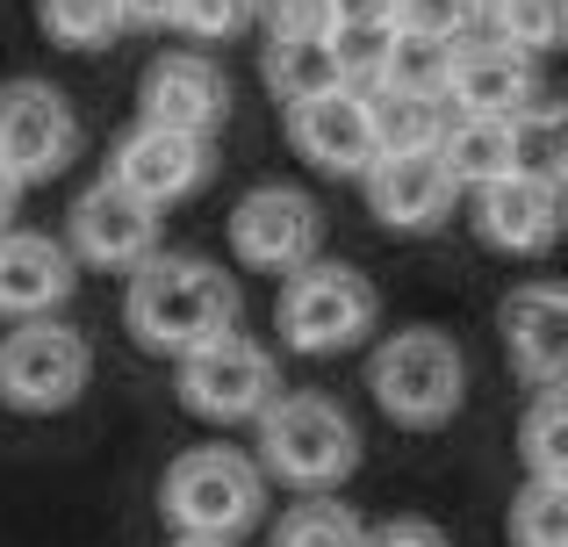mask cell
<instances>
[{
    "instance_id": "7c38bea8",
    "label": "cell",
    "mask_w": 568,
    "mask_h": 547,
    "mask_svg": "<svg viewBox=\"0 0 568 547\" xmlns=\"http://www.w3.org/2000/svg\"><path fill=\"white\" fill-rule=\"evenodd\" d=\"M72 267H109V274H138L159 253V210H144L138 195H123L115 181H94L72 202Z\"/></svg>"
},
{
    "instance_id": "4dcf8cb0",
    "label": "cell",
    "mask_w": 568,
    "mask_h": 547,
    "mask_svg": "<svg viewBox=\"0 0 568 547\" xmlns=\"http://www.w3.org/2000/svg\"><path fill=\"white\" fill-rule=\"evenodd\" d=\"M361 547H446V534L432 519H388V526H375Z\"/></svg>"
},
{
    "instance_id": "f1b7e54d",
    "label": "cell",
    "mask_w": 568,
    "mask_h": 547,
    "mask_svg": "<svg viewBox=\"0 0 568 547\" xmlns=\"http://www.w3.org/2000/svg\"><path fill=\"white\" fill-rule=\"evenodd\" d=\"M252 22L266 37H332L324 29V0H252Z\"/></svg>"
},
{
    "instance_id": "44dd1931",
    "label": "cell",
    "mask_w": 568,
    "mask_h": 547,
    "mask_svg": "<svg viewBox=\"0 0 568 547\" xmlns=\"http://www.w3.org/2000/svg\"><path fill=\"white\" fill-rule=\"evenodd\" d=\"M260 72H266V87H274L288 109H295V101H310V94H332V87H346V80H338L332 37H266Z\"/></svg>"
},
{
    "instance_id": "1f68e13d",
    "label": "cell",
    "mask_w": 568,
    "mask_h": 547,
    "mask_svg": "<svg viewBox=\"0 0 568 547\" xmlns=\"http://www.w3.org/2000/svg\"><path fill=\"white\" fill-rule=\"evenodd\" d=\"M123 8V29L138 22V29H166L173 22V0H115Z\"/></svg>"
},
{
    "instance_id": "7a4b0ae2",
    "label": "cell",
    "mask_w": 568,
    "mask_h": 547,
    "mask_svg": "<svg viewBox=\"0 0 568 547\" xmlns=\"http://www.w3.org/2000/svg\"><path fill=\"white\" fill-rule=\"evenodd\" d=\"M260 476H281L295 483V490H338V483L353 476V462H361V433H353V418L332 404V396H274V404L260 411Z\"/></svg>"
},
{
    "instance_id": "e0dca14e",
    "label": "cell",
    "mask_w": 568,
    "mask_h": 547,
    "mask_svg": "<svg viewBox=\"0 0 568 547\" xmlns=\"http://www.w3.org/2000/svg\"><path fill=\"white\" fill-rule=\"evenodd\" d=\"M361 188H367L375 224H388V231H432V224H446V210H454V195H460L432 152H382L375 166L361 173Z\"/></svg>"
},
{
    "instance_id": "d6986e66",
    "label": "cell",
    "mask_w": 568,
    "mask_h": 547,
    "mask_svg": "<svg viewBox=\"0 0 568 547\" xmlns=\"http://www.w3.org/2000/svg\"><path fill=\"white\" fill-rule=\"evenodd\" d=\"M432 159L446 166L454 188H489V181H511L518 173V130L504 115H446Z\"/></svg>"
},
{
    "instance_id": "ffe728a7",
    "label": "cell",
    "mask_w": 568,
    "mask_h": 547,
    "mask_svg": "<svg viewBox=\"0 0 568 547\" xmlns=\"http://www.w3.org/2000/svg\"><path fill=\"white\" fill-rule=\"evenodd\" d=\"M367 130H375V159L382 152H432L446 130V101L417 94V87H367Z\"/></svg>"
},
{
    "instance_id": "484cf974",
    "label": "cell",
    "mask_w": 568,
    "mask_h": 547,
    "mask_svg": "<svg viewBox=\"0 0 568 547\" xmlns=\"http://www.w3.org/2000/svg\"><path fill=\"white\" fill-rule=\"evenodd\" d=\"M518 547H568V483H526L511 505Z\"/></svg>"
},
{
    "instance_id": "30bf717a",
    "label": "cell",
    "mask_w": 568,
    "mask_h": 547,
    "mask_svg": "<svg viewBox=\"0 0 568 547\" xmlns=\"http://www.w3.org/2000/svg\"><path fill=\"white\" fill-rule=\"evenodd\" d=\"M231 253L260 274H295L324 260V210L303 188H252L231 210Z\"/></svg>"
},
{
    "instance_id": "d4e9b609",
    "label": "cell",
    "mask_w": 568,
    "mask_h": 547,
    "mask_svg": "<svg viewBox=\"0 0 568 547\" xmlns=\"http://www.w3.org/2000/svg\"><path fill=\"white\" fill-rule=\"evenodd\" d=\"M489 14H497V37L511 43V51H526V58L555 51L561 29H568L561 0H489Z\"/></svg>"
},
{
    "instance_id": "836d02e7",
    "label": "cell",
    "mask_w": 568,
    "mask_h": 547,
    "mask_svg": "<svg viewBox=\"0 0 568 547\" xmlns=\"http://www.w3.org/2000/svg\"><path fill=\"white\" fill-rule=\"evenodd\" d=\"M173 547H231V540H173Z\"/></svg>"
},
{
    "instance_id": "ac0fdd59",
    "label": "cell",
    "mask_w": 568,
    "mask_h": 547,
    "mask_svg": "<svg viewBox=\"0 0 568 547\" xmlns=\"http://www.w3.org/2000/svg\"><path fill=\"white\" fill-rule=\"evenodd\" d=\"M72 288H80V267L51 231H0V310L8 317H51Z\"/></svg>"
},
{
    "instance_id": "4316f807",
    "label": "cell",
    "mask_w": 568,
    "mask_h": 547,
    "mask_svg": "<svg viewBox=\"0 0 568 547\" xmlns=\"http://www.w3.org/2000/svg\"><path fill=\"white\" fill-rule=\"evenodd\" d=\"M361 519H353L346 505H332V497H310V505H295L288 519H281L274 547H361Z\"/></svg>"
},
{
    "instance_id": "4fadbf2b",
    "label": "cell",
    "mask_w": 568,
    "mask_h": 547,
    "mask_svg": "<svg viewBox=\"0 0 568 547\" xmlns=\"http://www.w3.org/2000/svg\"><path fill=\"white\" fill-rule=\"evenodd\" d=\"M138 123H159V130H181V138H216L223 115H231V87H223L216 58L202 51H166L144 65V87H138Z\"/></svg>"
},
{
    "instance_id": "277c9868",
    "label": "cell",
    "mask_w": 568,
    "mask_h": 547,
    "mask_svg": "<svg viewBox=\"0 0 568 547\" xmlns=\"http://www.w3.org/2000/svg\"><path fill=\"white\" fill-rule=\"evenodd\" d=\"M159 505L181 540H237L266 505V476L237 447H187L159 483Z\"/></svg>"
},
{
    "instance_id": "f546056e",
    "label": "cell",
    "mask_w": 568,
    "mask_h": 547,
    "mask_svg": "<svg viewBox=\"0 0 568 547\" xmlns=\"http://www.w3.org/2000/svg\"><path fill=\"white\" fill-rule=\"evenodd\" d=\"M396 0H324V29L332 37H382Z\"/></svg>"
},
{
    "instance_id": "6da1fadb",
    "label": "cell",
    "mask_w": 568,
    "mask_h": 547,
    "mask_svg": "<svg viewBox=\"0 0 568 547\" xmlns=\"http://www.w3.org/2000/svg\"><path fill=\"white\" fill-rule=\"evenodd\" d=\"M123 324L144 353L187 361L194 346L237 332V281L223 267H209V260H194V253H152L130 274Z\"/></svg>"
},
{
    "instance_id": "9c48e42d",
    "label": "cell",
    "mask_w": 568,
    "mask_h": 547,
    "mask_svg": "<svg viewBox=\"0 0 568 547\" xmlns=\"http://www.w3.org/2000/svg\"><path fill=\"white\" fill-rule=\"evenodd\" d=\"M439 101L446 115H526L540 101V65L526 51H511L504 37H460L446 43V72H439Z\"/></svg>"
},
{
    "instance_id": "3957f363",
    "label": "cell",
    "mask_w": 568,
    "mask_h": 547,
    "mask_svg": "<svg viewBox=\"0 0 568 547\" xmlns=\"http://www.w3.org/2000/svg\"><path fill=\"white\" fill-rule=\"evenodd\" d=\"M367 389H375V404L396 425L432 433V425H446L460 411V396H468V361H460V346L439 324H410V332H388L375 346Z\"/></svg>"
},
{
    "instance_id": "603a6c76",
    "label": "cell",
    "mask_w": 568,
    "mask_h": 547,
    "mask_svg": "<svg viewBox=\"0 0 568 547\" xmlns=\"http://www.w3.org/2000/svg\"><path fill=\"white\" fill-rule=\"evenodd\" d=\"M37 22L65 51H101V43L123 37V8L115 0H37Z\"/></svg>"
},
{
    "instance_id": "9a60e30c",
    "label": "cell",
    "mask_w": 568,
    "mask_h": 547,
    "mask_svg": "<svg viewBox=\"0 0 568 547\" xmlns=\"http://www.w3.org/2000/svg\"><path fill=\"white\" fill-rule=\"evenodd\" d=\"M288 144L310 159L317 173H338V181H361L375 166V130H367V101L353 87H332V94H310L288 109Z\"/></svg>"
},
{
    "instance_id": "2e32d148",
    "label": "cell",
    "mask_w": 568,
    "mask_h": 547,
    "mask_svg": "<svg viewBox=\"0 0 568 547\" xmlns=\"http://www.w3.org/2000/svg\"><path fill=\"white\" fill-rule=\"evenodd\" d=\"M504 353L532 389L568 382V295L555 281H526L504 295Z\"/></svg>"
},
{
    "instance_id": "d6a6232c",
    "label": "cell",
    "mask_w": 568,
    "mask_h": 547,
    "mask_svg": "<svg viewBox=\"0 0 568 547\" xmlns=\"http://www.w3.org/2000/svg\"><path fill=\"white\" fill-rule=\"evenodd\" d=\"M14 195H22V188H14L8 173H0V231H8V216H14Z\"/></svg>"
},
{
    "instance_id": "ba28073f",
    "label": "cell",
    "mask_w": 568,
    "mask_h": 547,
    "mask_svg": "<svg viewBox=\"0 0 568 547\" xmlns=\"http://www.w3.org/2000/svg\"><path fill=\"white\" fill-rule=\"evenodd\" d=\"M274 396H281V367H274V353L245 332H223V338H209V346H194L181 361V404L209 425L260 418Z\"/></svg>"
},
{
    "instance_id": "52a82bcc",
    "label": "cell",
    "mask_w": 568,
    "mask_h": 547,
    "mask_svg": "<svg viewBox=\"0 0 568 547\" xmlns=\"http://www.w3.org/2000/svg\"><path fill=\"white\" fill-rule=\"evenodd\" d=\"M80 159V115L51 80H8L0 87V173L14 188L58 181Z\"/></svg>"
},
{
    "instance_id": "cb8c5ba5",
    "label": "cell",
    "mask_w": 568,
    "mask_h": 547,
    "mask_svg": "<svg viewBox=\"0 0 568 547\" xmlns=\"http://www.w3.org/2000/svg\"><path fill=\"white\" fill-rule=\"evenodd\" d=\"M475 14H483V0H396V14H388V29L396 37H417V43H460L475 37Z\"/></svg>"
},
{
    "instance_id": "8992f818",
    "label": "cell",
    "mask_w": 568,
    "mask_h": 547,
    "mask_svg": "<svg viewBox=\"0 0 568 547\" xmlns=\"http://www.w3.org/2000/svg\"><path fill=\"white\" fill-rule=\"evenodd\" d=\"M94 375V346H87L80 324L58 317H29L0 338V404L29 411V418H51V411H72Z\"/></svg>"
},
{
    "instance_id": "5b68a950",
    "label": "cell",
    "mask_w": 568,
    "mask_h": 547,
    "mask_svg": "<svg viewBox=\"0 0 568 547\" xmlns=\"http://www.w3.org/2000/svg\"><path fill=\"white\" fill-rule=\"evenodd\" d=\"M375 317H382L375 281L361 267H346V260H310V267H295L281 281V346L310 353V361L361 346L375 332Z\"/></svg>"
},
{
    "instance_id": "83f0119b",
    "label": "cell",
    "mask_w": 568,
    "mask_h": 547,
    "mask_svg": "<svg viewBox=\"0 0 568 547\" xmlns=\"http://www.w3.org/2000/svg\"><path fill=\"white\" fill-rule=\"evenodd\" d=\"M173 29H187L202 43H223L237 29H252V0H173Z\"/></svg>"
},
{
    "instance_id": "7402d4cb",
    "label": "cell",
    "mask_w": 568,
    "mask_h": 547,
    "mask_svg": "<svg viewBox=\"0 0 568 547\" xmlns=\"http://www.w3.org/2000/svg\"><path fill=\"white\" fill-rule=\"evenodd\" d=\"M518 447H526V468L532 483H568V396L561 389H540L518 425Z\"/></svg>"
},
{
    "instance_id": "8fae6325",
    "label": "cell",
    "mask_w": 568,
    "mask_h": 547,
    "mask_svg": "<svg viewBox=\"0 0 568 547\" xmlns=\"http://www.w3.org/2000/svg\"><path fill=\"white\" fill-rule=\"evenodd\" d=\"M209 138H181V130H159V123H138L123 144H115L109 159V181L123 188V195H138L144 210H173V202H187L194 188L209 181Z\"/></svg>"
},
{
    "instance_id": "5bb4252c",
    "label": "cell",
    "mask_w": 568,
    "mask_h": 547,
    "mask_svg": "<svg viewBox=\"0 0 568 547\" xmlns=\"http://www.w3.org/2000/svg\"><path fill=\"white\" fill-rule=\"evenodd\" d=\"M475 239H483L489 253L540 260L547 245L561 239V181H540V173H511V181L475 188Z\"/></svg>"
}]
</instances>
